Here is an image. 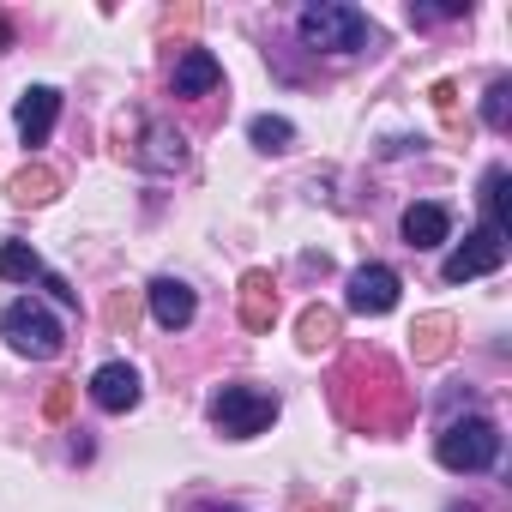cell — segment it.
I'll return each instance as SVG.
<instances>
[{
    "instance_id": "obj_1",
    "label": "cell",
    "mask_w": 512,
    "mask_h": 512,
    "mask_svg": "<svg viewBox=\"0 0 512 512\" xmlns=\"http://www.w3.org/2000/svg\"><path fill=\"white\" fill-rule=\"evenodd\" d=\"M332 410L356 428V434H398L416 416V398L398 374V362H386L380 350H356L332 368Z\"/></svg>"
},
{
    "instance_id": "obj_2",
    "label": "cell",
    "mask_w": 512,
    "mask_h": 512,
    "mask_svg": "<svg viewBox=\"0 0 512 512\" xmlns=\"http://www.w3.org/2000/svg\"><path fill=\"white\" fill-rule=\"evenodd\" d=\"M296 31H302V43H308L314 55H356V49L374 43L368 13L344 7V0H314V7H302Z\"/></svg>"
},
{
    "instance_id": "obj_3",
    "label": "cell",
    "mask_w": 512,
    "mask_h": 512,
    "mask_svg": "<svg viewBox=\"0 0 512 512\" xmlns=\"http://www.w3.org/2000/svg\"><path fill=\"white\" fill-rule=\"evenodd\" d=\"M434 458H440L446 470H458V476H482V470H494V458H500V428H494L488 416H458V422L440 428Z\"/></svg>"
},
{
    "instance_id": "obj_4",
    "label": "cell",
    "mask_w": 512,
    "mask_h": 512,
    "mask_svg": "<svg viewBox=\"0 0 512 512\" xmlns=\"http://www.w3.org/2000/svg\"><path fill=\"white\" fill-rule=\"evenodd\" d=\"M211 422L229 440H253V434H266L278 422V392H266V386H223L211 398Z\"/></svg>"
},
{
    "instance_id": "obj_5",
    "label": "cell",
    "mask_w": 512,
    "mask_h": 512,
    "mask_svg": "<svg viewBox=\"0 0 512 512\" xmlns=\"http://www.w3.org/2000/svg\"><path fill=\"white\" fill-rule=\"evenodd\" d=\"M0 338H7L19 356H31V362H49V356H61V344H67L61 320H55L43 302H31V296L0 314Z\"/></svg>"
},
{
    "instance_id": "obj_6",
    "label": "cell",
    "mask_w": 512,
    "mask_h": 512,
    "mask_svg": "<svg viewBox=\"0 0 512 512\" xmlns=\"http://www.w3.org/2000/svg\"><path fill=\"white\" fill-rule=\"evenodd\" d=\"M500 266H506V229L482 223L476 235H464V247L446 253L440 278H446V284H470V278H488V272H500Z\"/></svg>"
},
{
    "instance_id": "obj_7",
    "label": "cell",
    "mask_w": 512,
    "mask_h": 512,
    "mask_svg": "<svg viewBox=\"0 0 512 512\" xmlns=\"http://www.w3.org/2000/svg\"><path fill=\"white\" fill-rule=\"evenodd\" d=\"M133 163L151 169V175H175V169L187 163L181 127H169L163 115H145V121H139V139H133Z\"/></svg>"
},
{
    "instance_id": "obj_8",
    "label": "cell",
    "mask_w": 512,
    "mask_h": 512,
    "mask_svg": "<svg viewBox=\"0 0 512 512\" xmlns=\"http://www.w3.org/2000/svg\"><path fill=\"white\" fill-rule=\"evenodd\" d=\"M398 290H404V278L392 272V266H356L350 272V314H368V320H380V314H392L398 308Z\"/></svg>"
},
{
    "instance_id": "obj_9",
    "label": "cell",
    "mask_w": 512,
    "mask_h": 512,
    "mask_svg": "<svg viewBox=\"0 0 512 512\" xmlns=\"http://www.w3.org/2000/svg\"><path fill=\"white\" fill-rule=\"evenodd\" d=\"M0 278H7V284H43V290H49L55 302H67V308L79 302V290H73L67 278H55L25 241H7V247H0Z\"/></svg>"
},
{
    "instance_id": "obj_10",
    "label": "cell",
    "mask_w": 512,
    "mask_h": 512,
    "mask_svg": "<svg viewBox=\"0 0 512 512\" xmlns=\"http://www.w3.org/2000/svg\"><path fill=\"white\" fill-rule=\"evenodd\" d=\"M235 314H241L247 332H272L278 326V284H272V272H241Z\"/></svg>"
},
{
    "instance_id": "obj_11",
    "label": "cell",
    "mask_w": 512,
    "mask_h": 512,
    "mask_svg": "<svg viewBox=\"0 0 512 512\" xmlns=\"http://www.w3.org/2000/svg\"><path fill=\"white\" fill-rule=\"evenodd\" d=\"M13 121H19V139H25V145H49V133H55V121H61V91L31 85V91L19 97Z\"/></svg>"
},
{
    "instance_id": "obj_12",
    "label": "cell",
    "mask_w": 512,
    "mask_h": 512,
    "mask_svg": "<svg viewBox=\"0 0 512 512\" xmlns=\"http://www.w3.org/2000/svg\"><path fill=\"white\" fill-rule=\"evenodd\" d=\"M151 314H157L163 332H187L193 314H199V296H193L181 278H157V284H151Z\"/></svg>"
},
{
    "instance_id": "obj_13",
    "label": "cell",
    "mask_w": 512,
    "mask_h": 512,
    "mask_svg": "<svg viewBox=\"0 0 512 512\" xmlns=\"http://www.w3.org/2000/svg\"><path fill=\"white\" fill-rule=\"evenodd\" d=\"M91 398H97V410L121 416V410L139 404V374H133L127 362H103V368L91 374Z\"/></svg>"
},
{
    "instance_id": "obj_14",
    "label": "cell",
    "mask_w": 512,
    "mask_h": 512,
    "mask_svg": "<svg viewBox=\"0 0 512 512\" xmlns=\"http://www.w3.org/2000/svg\"><path fill=\"white\" fill-rule=\"evenodd\" d=\"M175 97H211L217 85H223V67H217V55L211 49H181V61H175Z\"/></svg>"
},
{
    "instance_id": "obj_15",
    "label": "cell",
    "mask_w": 512,
    "mask_h": 512,
    "mask_svg": "<svg viewBox=\"0 0 512 512\" xmlns=\"http://www.w3.org/2000/svg\"><path fill=\"white\" fill-rule=\"evenodd\" d=\"M452 235V211L446 205H434V199H422V205H410L404 211V241L422 253V247H440Z\"/></svg>"
},
{
    "instance_id": "obj_16",
    "label": "cell",
    "mask_w": 512,
    "mask_h": 512,
    "mask_svg": "<svg viewBox=\"0 0 512 512\" xmlns=\"http://www.w3.org/2000/svg\"><path fill=\"white\" fill-rule=\"evenodd\" d=\"M452 338H458V320H452V314H422V320L410 326V350H416V362H440V356L452 350Z\"/></svg>"
},
{
    "instance_id": "obj_17",
    "label": "cell",
    "mask_w": 512,
    "mask_h": 512,
    "mask_svg": "<svg viewBox=\"0 0 512 512\" xmlns=\"http://www.w3.org/2000/svg\"><path fill=\"white\" fill-rule=\"evenodd\" d=\"M55 193H61V175H55L49 163H25V169L7 181V199H13V205H49Z\"/></svg>"
},
{
    "instance_id": "obj_18",
    "label": "cell",
    "mask_w": 512,
    "mask_h": 512,
    "mask_svg": "<svg viewBox=\"0 0 512 512\" xmlns=\"http://www.w3.org/2000/svg\"><path fill=\"white\" fill-rule=\"evenodd\" d=\"M296 338H302V350H332L338 344V308H302V320H296Z\"/></svg>"
},
{
    "instance_id": "obj_19",
    "label": "cell",
    "mask_w": 512,
    "mask_h": 512,
    "mask_svg": "<svg viewBox=\"0 0 512 512\" xmlns=\"http://www.w3.org/2000/svg\"><path fill=\"white\" fill-rule=\"evenodd\" d=\"M247 139L260 145V151H290V145H296V127H290L284 115H253V121H247Z\"/></svg>"
},
{
    "instance_id": "obj_20",
    "label": "cell",
    "mask_w": 512,
    "mask_h": 512,
    "mask_svg": "<svg viewBox=\"0 0 512 512\" xmlns=\"http://www.w3.org/2000/svg\"><path fill=\"white\" fill-rule=\"evenodd\" d=\"M482 121H488L494 133L512 127V79H494V85H488V97H482Z\"/></svg>"
},
{
    "instance_id": "obj_21",
    "label": "cell",
    "mask_w": 512,
    "mask_h": 512,
    "mask_svg": "<svg viewBox=\"0 0 512 512\" xmlns=\"http://www.w3.org/2000/svg\"><path fill=\"white\" fill-rule=\"evenodd\" d=\"M133 314H139V308H133V296H127V290H121V296H109V308H103L109 332H133Z\"/></svg>"
},
{
    "instance_id": "obj_22",
    "label": "cell",
    "mask_w": 512,
    "mask_h": 512,
    "mask_svg": "<svg viewBox=\"0 0 512 512\" xmlns=\"http://www.w3.org/2000/svg\"><path fill=\"white\" fill-rule=\"evenodd\" d=\"M43 416H49V422H67V416H73V386H67V380H61V386H49Z\"/></svg>"
},
{
    "instance_id": "obj_23",
    "label": "cell",
    "mask_w": 512,
    "mask_h": 512,
    "mask_svg": "<svg viewBox=\"0 0 512 512\" xmlns=\"http://www.w3.org/2000/svg\"><path fill=\"white\" fill-rule=\"evenodd\" d=\"M470 7H458V0H452V7H410V25H446V19H464Z\"/></svg>"
},
{
    "instance_id": "obj_24",
    "label": "cell",
    "mask_w": 512,
    "mask_h": 512,
    "mask_svg": "<svg viewBox=\"0 0 512 512\" xmlns=\"http://www.w3.org/2000/svg\"><path fill=\"white\" fill-rule=\"evenodd\" d=\"M13 43H19V25H13V19H7V13H0V55H7V49H13Z\"/></svg>"
}]
</instances>
